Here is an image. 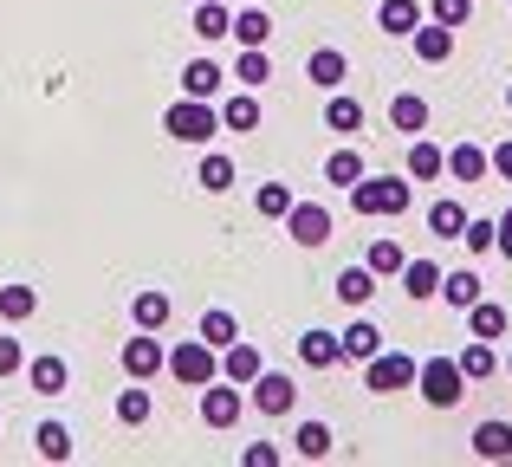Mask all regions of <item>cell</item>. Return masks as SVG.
Instances as JSON below:
<instances>
[{
    "mask_svg": "<svg viewBox=\"0 0 512 467\" xmlns=\"http://www.w3.org/2000/svg\"><path fill=\"white\" fill-rule=\"evenodd\" d=\"M409 202H415V189L409 182H396V176H363V182H350V208H357L363 221H396V215H409Z\"/></svg>",
    "mask_w": 512,
    "mask_h": 467,
    "instance_id": "obj_1",
    "label": "cell"
},
{
    "mask_svg": "<svg viewBox=\"0 0 512 467\" xmlns=\"http://www.w3.org/2000/svg\"><path fill=\"white\" fill-rule=\"evenodd\" d=\"M163 130H169L175 143H214V137H221V104L182 98V104H169V111H163Z\"/></svg>",
    "mask_w": 512,
    "mask_h": 467,
    "instance_id": "obj_2",
    "label": "cell"
},
{
    "mask_svg": "<svg viewBox=\"0 0 512 467\" xmlns=\"http://www.w3.org/2000/svg\"><path fill=\"white\" fill-rule=\"evenodd\" d=\"M163 370H169L175 383H188V390H201V383L221 377V351H214L208 338H182V344L169 351V364H163Z\"/></svg>",
    "mask_w": 512,
    "mask_h": 467,
    "instance_id": "obj_3",
    "label": "cell"
},
{
    "mask_svg": "<svg viewBox=\"0 0 512 467\" xmlns=\"http://www.w3.org/2000/svg\"><path fill=\"white\" fill-rule=\"evenodd\" d=\"M415 383H422V396L435 409H454L467 396V377H461V364H454V357H428V364L415 370Z\"/></svg>",
    "mask_w": 512,
    "mask_h": 467,
    "instance_id": "obj_4",
    "label": "cell"
},
{
    "mask_svg": "<svg viewBox=\"0 0 512 467\" xmlns=\"http://www.w3.org/2000/svg\"><path fill=\"white\" fill-rule=\"evenodd\" d=\"M247 390H253L247 403L260 409V416H292V403H299V383H292L286 370H260V377H253Z\"/></svg>",
    "mask_w": 512,
    "mask_h": 467,
    "instance_id": "obj_5",
    "label": "cell"
},
{
    "mask_svg": "<svg viewBox=\"0 0 512 467\" xmlns=\"http://www.w3.org/2000/svg\"><path fill=\"white\" fill-rule=\"evenodd\" d=\"M240 409H247L240 383H227V377L201 383V422H208V429H234V422H240Z\"/></svg>",
    "mask_w": 512,
    "mask_h": 467,
    "instance_id": "obj_6",
    "label": "cell"
},
{
    "mask_svg": "<svg viewBox=\"0 0 512 467\" xmlns=\"http://www.w3.org/2000/svg\"><path fill=\"white\" fill-rule=\"evenodd\" d=\"M415 370H422L415 357H402V351H376L370 364H363V383H370L376 396H389V390H409V383H415Z\"/></svg>",
    "mask_w": 512,
    "mask_h": 467,
    "instance_id": "obj_7",
    "label": "cell"
},
{
    "mask_svg": "<svg viewBox=\"0 0 512 467\" xmlns=\"http://www.w3.org/2000/svg\"><path fill=\"white\" fill-rule=\"evenodd\" d=\"M286 234L299 240V247H325V240L338 234V221H331V208H325V202H292Z\"/></svg>",
    "mask_w": 512,
    "mask_h": 467,
    "instance_id": "obj_8",
    "label": "cell"
},
{
    "mask_svg": "<svg viewBox=\"0 0 512 467\" xmlns=\"http://www.w3.org/2000/svg\"><path fill=\"white\" fill-rule=\"evenodd\" d=\"M163 364H169V351H163V338H156V331H143V338H130V344H124V370H130L137 383H150Z\"/></svg>",
    "mask_w": 512,
    "mask_h": 467,
    "instance_id": "obj_9",
    "label": "cell"
},
{
    "mask_svg": "<svg viewBox=\"0 0 512 467\" xmlns=\"http://www.w3.org/2000/svg\"><path fill=\"white\" fill-rule=\"evenodd\" d=\"M409 46H415V59H422V65H448V59H454V26L422 20V26L409 33Z\"/></svg>",
    "mask_w": 512,
    "mask_h": 467,
    "instance_id": "obj_10",
    "label": "cell"
},
{
    "mask_svg": "<svg viewBox=\"0 0 512 467\" xmlns=\"http://www.w3.org/2000/svg\"><path fill=\"white\" fill-rule=\"evenodd\" d=\"M422 20H428V13H422V0H383V7H376V26H383L389 39H409Z\"/></svg>",
    "mask_w": 512,
    "mask_h": 467,
    "instance_id": "obj_11",
    "label": "cell"
},
{
    "mask_svg": "<svg viewBox=\"0 0 512 467\" xmlns=\"http://www.w3.org/2000/svg\"><path fill=\"white\" fill-rule=\"evenodd\" d=\"M299 357L312 370H338L344 364V338H338V331H305V338H299Z\"/></svg>",
    "mask_w": 512,
    "mask_h": 467,
    "instance_id": "obj_12",
    "label": "cell"
},
{
    "mask_svg": "<svg viewBox=\"0 0 512 467\" xmlns=\"http://www.w3.org/2000/svg\"><path fill=\"white\" fill-rule=\"evenodd\" d=\"M260 370H266V357L253 351V344H240V338H234V344L221 351V377H227V383H240V390H247V383L260 377Z\"/></svg>",
    "mask_w": 512,
    "mask_h": 467,
    "instance_id": "obj_13",
    "label": "cell"
},
{
    "mask_svg": "<svg viewBox=\"0 0 512 467\" xmlns=\"http://www.w3.org/2000/svg\"><path fill=\"white\" fill-rule=\"evenodd\" d=\"M402 292H409V299H441V266L435 260H402Z\"/></svg>",
    "mask_w": 512,
    "mask_h": 467,
    "instance_id": "obj_14",
    "label": "cell"
},
{
    "mask_svg": "<svg viewBox=\"0 0 512 467\" xmlns=\"http://www.w3.org/2000/svg\"><path fill=\"white\" fill-rule=\"evenodd\" d=\"M448 176V150H435L428 137L409 143V182H441Z\"/></svg>",
    "mask_w": 512,
    "mask_h": 467,
    "instance_id": "obj_15",
    "label": "cell"
},
{
    "mask_svg": "<svg viewBox=\"0 0 512 467\" xmlns=\"http://www.w3.org/2000/svg\"><path fill=\"white\" fill-rule=\"evenodd\" d=\"M344 72H350V59H344L338 46H318V52H312V65H305V78H312L318 91H338V85H344Z\"/></svg>",
    "mask_w": 512,
    "mask_h": 467,
    "instance_id": "obj_16",
    "label": "cell"
},
{
    "mask_svg": "<svg viewBox=\"0 0 512 467\" xmlns=\"http://www.w3.org/2000/svg\"><path fill=\"white\" fill-rule=\"evenodd\" d=\"M467 442H474L480 461H512V422H480Z\"/></svg>",
    "mask_w": 512,
    "mask_h": 467,
    "instance_id": "obj_17",
    "label": "cell"
},
{
    "mask_svg": "<svg viewBox=\"0 0 512 467\" xmlns=\"http://www.w3.org/2000/svg\"><path fill=\"white\" fill-rule=\"evenodd\" d=\"M338 338H344V364H370V357L383 351V331H376L370 318H357V325L338 331Z\"/></svg>",
    "mask_w": 512,
    "mask_h": 467,
    "instance_id": "obj_18",
    "label": "cell"
},
{
    "mask_svg": "<svg viewBox=\"0 0 512 467\" xmlns=\"http://www.w3.org/2000/svg\"><path fill=\"white\" fill-rule=\"evenodd\" d=\"M221 78H227V72H221L214 59H195V65L182 72V98H208V104H214V98H221Z\"/></svg>",
    "mask_w": 512,
    "mask_h": 467,
    "instance_id": "obj_19",
    "label": "cell"
},
{
    "mask_svg": "<svg viewBox=\"0 0 512 467\" xmlns=\"http://www.w3.org/2000/svg\"><path fill=\"white\" fill-rule=\"evenodd\" d=\"M188 26H195V39H208V46H214V39H227V33H234V13H227V0H201Z\"/></svg>",
    "mask_w": 512,
    "mask_h": 467,
    "instance_id": "obj_20",
    "label": "cell"
},
{
    "mask_svg": "<svg viewBox=\"0 0 512 467\" xmlns=\"http://www.w3.org/2000/svg\"><path fill=\"white\" fill-rule=\"evenodd\" d=\"M389 124L409 130V137H422V130H428V98H415V91H396V98H389Z\"/></svg>",
    "mask_w": 512,
    "mask_h": 467,
    "instance_id": "obj_21",
    "label": "cell"
},
{
    "mask_svg": "<svg viewBox=\"0 0 512 467\" xmlns=\"http://www.w3.org/2000/svg\"><path fill=\"white\" fill-rule=\"evenodd\" d=\"M487 169H493V156L480 150V143H454V150H448V176L454 182H480Z\"/></svg>",
    "mask_w": 512,
    "mask_h": 467,
    "instance_id": "obj_22",
    "label": "cell"
},
{
    "mask_svg": "<svg viewBox=\"0 0 512 467\" xmlns=\"http://www.w3.org/2000/svg\"><path fill=\"white\" fill-rule=\"evenodd\" d=\"M221 130H260V98H253L247 85H240L234 98H221Z\"/></svg>",
    "mask_w": 512,
    "mask_h": 467,
    "instance_id": "obj_23",
    "label": "cell"
},
{
    "mask_svg": "<svg viewBox=\"0 0 512 467\" xmlns=\"http://www.w3.org/2000/svg\"><path fill=\"white\" fill-rule=\"evenodd\" d=\"M169 312H175V305H169V292H137V299H130V318H137V331H163L169 325Z\"/></svg>",
    "mask_w": 512,
    "mask_h": 467,
    "instance_id": "obj_24",
    "label": "cell"
},
{
    "mask_svg": "<svg viewBox=\"0 0 512 467\" xmlns=\"http://www.w3.org/2000/svg\"><path fill=\"white\" fill-rule=\"evenodd\" d=\"M467 331H474V338H506V305L500 299H474L467 305Z\"/></svg>",
    "mask_w": 512,
    "mask_h": 467,
    "instance_id": "obj_25",
    "label": "cell"
},
{
    "mask_svg": "<svg viewBox=\"0 0 512 467\" xmlns=\"http://www.w3.org/2000/svg\"><path fill=\"white\" fill-rule=\"evenodd\" d=\"M454 364H461V377H467V383H487L493 370H500V357H493V338H474L461 357H454Z\"/></svg>",
    "mask_w": 512,
    "mask_h": 467,
    "instance_id": "obj_26",
    "label": "cell"
},
{
    "mask_svg": "<svg viewBox=\"0 0 512 467\" xmlns=\"http://www.w3.org/2000/svg\"><path fill=\"white\" fill-rule=\"evenodd\" d=\"M33 396H65V383H72V370H65V357H33Z\"/></svg>",
    "mask_w": 512,
    "mask_h": 467,
    "instance_id": "obj_27",
    "label": "cell"
},
{
    "mask_svg": "<svg viewBox=\"0 0 512 467\" xmlns=\"http://www.w3.org/2000/svg\"><path fill=\"white\" fill-rule=\"evenodd\" d=\"M338 299L363 312V305L376 299V273H370V266H344V273H338Z\"/></svg>",
    "mask_w": 512,
    "mask_h": 467,
    "instance_id": "obj_28",
    "label": "cell"
},
{
    "mask_svg": "<svg viewBox=\"0 0 512 467\" xmlns=\"http://www.w3.org/2000/svg\"><path fill=\"white\" fill-rule=\"evenodd\" d=\"M227 39H240V46H266V39H273V13L240 7V13H234V33H227Z\"/></svg>",
    "mask_w": 512,
    "mask_h": 467,
    "instance_id": "obj_29",
    "label": "cell"
},
{
    "mask_svg": "<svg viewBox=\"0 0 512 467\" xmlns=\"http://www.w3.org/2000/svg\"><path fill=\"white\" fill-rule=\"evenodd\" d=\"M441 299H448L454 312H467V305L480 299V273H474V266H461V273H441Z\"/></svg>",
    "mask_w": 512,
    "mask_h": 467,
    "instance_id": "obj_30",
    "label": "cell"
},
{
    "mask_svg": "<svg viewBox=\"0 0 512 467\" xmlns=\"http://www.w3.org/2000/svg\"><path fill=\"white\" fill-rule=\"evenodd\" d=\"M234 78L247 91H260L266 78H273V59H266V46H240V59H234Z\"/></svg>",
    "mask_w": 512,
    "mask_h": 467,
    "instance_id": "obj_31",
    "label": "cell"
},
{
    "mask_svg": "<svg viewBox=\"0 0 512 467\" xmlns=\"http://www.w3.org/2000/svg\"><path fill=\"white\" fill-rule=\"evenodd\" d=\"M363 176H370V169H363L357 150H331L325 156V182H331V189H350V182H363Z\"/></svg>",
    "mask_w": 512,
    "mask_h": 467,
    "instance_id": "obj_32",
    "label": "cell"
},
{
    "mask_svg": "<svg viewBox=\"0 0 512 467\" xmlns=\"http://www.w3.org/2000/svg\"><path fill=\"white\" fill-rule=\"evenodd\" d=\"M325 130H338V137L363 130V104H357V98H344V91H331V104H325Z\"/></svg>",
    "mask_w": 512,
    "mask_h": 467,
    "instance_id": "obj_33",
    "label": "cell"
},
{
    "mask_svg": "<svg viewBox=\"0 0 512 467\" xmlns=\"http://www.w3.org/2000/svg\"><path fill=\"white\" fill-rule=\"evenodd\" d=\"M33 312H39V292L33 286H0V318H7V325H26Z\"/></svg>",
    "mask_w": 512,
    "mask_h": 467,
    "instance_id": "obj_34",
    "label": "cell"
},
{
    "mask_svg": "<svg viewBox=\"0 0 512 467\" xmlns=\"http://www.w3.org/2000/svg\"><path fill=\"white\" fill-rule=\"evenodd\" d=\"M402 260H409V253H402L396 240H370V253H363V266H370L376 279H396V273H402Z\"/></svg>",
    "mask_w": 512,
    "mask_h": 467,
    "instance_id": "obj_35",
    "label": "cell"
},
{
    "mask_svg": "<svg viewBox=\"0 0 512 467\" xmlns=\"http://www.w3.org/2000/svg\"><path fill=\"white\" fill-rule=\"evenodd\" d=\"M201 338H208L214 351H227V344L240 338V318H234V312H221V305H214V312H201Z\"/></svg>",
    "mask_w": 512,
    "mask_h": 467,
    "instance_id": "obj_36",
    "label": "cell"
},
{
    "mask_svg": "<svg viewBox=\"0 0 512 467\" xmlns=\"http://www.w3.org/2000/svg\"><path fill=\"white\" fill-rule=\"evenodd\" d=\"M33 442H39V455H46V461H72V429H65V422H39Z\"/></svg>",
    "mask_w": 512,
    "mask_h": 467,
    "instance_id": "obj_37",
    "label": "cell"
},
{
    "mask_svg": "<svg viewBox=\"0 0 512 467\" xmlns=\"http://www.w3.org/2000/svg\"><path fill=\"white\" fill-rule=\"evenodd\" d=\"M461 228H467V208H461V202H435V208H428V234L461 240Z\"/></svg>",
    "mask_w": 512,
    "mask_h": 467,
    "instance_id": "obj_38",
    "label": "cell"
},
{
    "mask_svg": "<svg viewBox=\"0 0 512 467\" xmlns=\"http://www.w3.org/2000/svg\"><path fill=\"white\" fill-rule=\"evenodd\" d=\"M195 182H201L208 195H227V189H234V163H227V156H201Z\"/></svg>",
    "mask_w": 512,
    "mask_h": 467,
    "instance_id": "obj_39",
    "label": "cell"
},
{
    "mask_svg": "<svg viewBox=\"0 0 512 467\" xmlns=\"http://www.w3.org/2000/svg\"><path fill=\"white\" fill-rule=\"evenodd\" d=\"M292 448H299L305 461H325V455H331V429H325V422H299V435H292Z\"/></svg>",
    "mask_w": 512,
    "mask_h": 467,
    "instance_id": "obj_40",
    "label": "cell"
},
{
    "mask_svg": "<svg viewBox=\"0 0 512 467\" xmlns=\"http://www.w3.org/2000/svg\"><path fill=\"white\" fill-rule=\"evenodd\" d=\"M493 240H500V221H487V215H467V228H461V247L467 253H474V260H480V253H493Z\"/></svg>",
    "mask_w": 512,
    "mask_h": 467,
    "instance_id": "obj_41",
    "label": "cell"
},
{
    "mask_svg": "<svg viewBox=\"0 0 512 467\" xmlns=\"http://www.w3.org/2000/svg\"><path fill=\"white\" fill-rule=\"evenodd\" d=\"M253 208H260L266 221H286L292 215V189H286V182H266V189L253 195Z\"/></svg>",
    "mask_w": 512,
    "mask_h": 467,
    "instance_id": "obj_42",
    "label": "cell"
},
{
    "mask_svg": "<svg viewBox=\"0 0 512 467\" xmlns=\"http://www.w3.org/2000/svg\"><path fill=\"white\" fill-rule=\"evenodd\" d=\"M150 390H124L117 396V422H124V429H143V422H150Z\"/></svg>",
    "mask_w": 512,
    "mask_h": 467,
    "instance_id": "obj_43",
    "label": "cell"
},
{
    "mask_svg": "<svg viewBox=\"0 0 512 467\" xmlns=\"http://www.w3.org/2000/svg\"><path fill=\"white\" fill-rule=\"evenodd\" d=\"M428 20H441V26H467V20H474V0H428Z\"/></svg>",
    "mask_w": 512,
    "mask_h": 467,
    "instance_id": "obj_44",
    "label": "cell"
},
{
    "mask_svg": "<svg viewBox=\"0 0 512 467\" xmlns=\"http://www.w3.org/2000/svg\"><path fill=\"white\" fill-rule=\"evenodd\" d=\"M26 370V351H20V338H0V377H20Z\"/></svg>",
    "mask_w": 512,
    "mask_h": 467,
    "instance_id": "obj_45",
    "label": "cell"
},
{
    "mask_svg": "<svg viewBox=\"0 0 512 467\" xmlns=\"http://www.w3.org/2000/svg\"><path fill=\"white\" fill-rule=\"evenodd\" d=\"M240 461H247V467H279V448H273V442H253Z\"/></svg>",
    "mask_w": 512,
    "mask_h": 467,
    "instance_id": "obj_46",
    "label": "cell"
},
{
    "mask_svg": "<svg viewBox=\"0 0 512 467\" xmlns=\"http://www.w3.org/2000/svg\"><path fill=\"white\" fill-rule=\"evenodd\" d=\"M487 156H493V176L512 182V143H500V150H487Z\"/></svg>",
    "mask_w": 512,
    "mask_h": 467,
    "instance_id": "obj_47",
    "label": "cell"
},
{
    "mask_svg": "<svg viewBox=\"0 0 512 467\" xmlns=\"http://www.w3.org/2000/svg\"><path fill=\"white\" fill-rule=\"evenodd\" d=\"M493 253H500V260H512V208L500 215V240H493Z\"/></svg>",
    "mask_w": 512,
    "mask_h": 467,
    "instance_id": "obj_48",
    "label": "cell"
},
{
    "mask_svg": "<svg viewBox=\"0 0 512 467\" xmlns=\"http://www.w3.org/2000/svg\"><path fill=\"white\" fill-rule=\"evenodd\" d=\"M506 111H512V85H506Z\"/></svg>",
    "mask_w": 512,
    "mask_h": 467,
    "instance_id": "obj_49",
    "label": "cell"
},
{
    "mask_svg": "<svg viewBox=\"0 0 512 467\" xmlns=\"http://www.w3.org/2000/svg\"><path fill=\"white\" fill-rule=\"evenodd\" d=\"M506 377H512V351H506Z\"/></svg>",
    "mask_w": 512,
    "mask_h": 467,
    "instance_id": "obj_50",
    "label": "cell"
}]
</instances>
